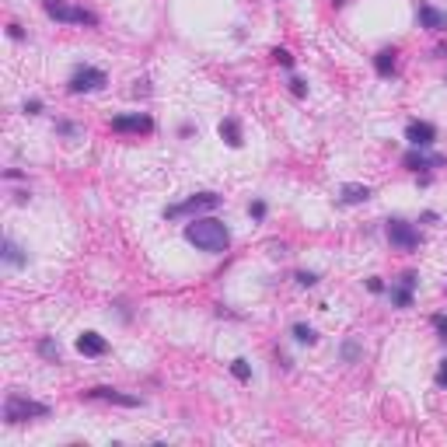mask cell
Segmentation results:
<instances>
[{"instance_id":"ba28073f","label":"cell","mask_w":447,"mask_h":447,"mask_svg":"<svg viewBox=\"0 0 447 447\" xmlns=\"http://www.w3.org/2000/svg\"><path fill=\"white\" fill-rule=\"evenodd\" d=\"M112 129L116 133H151L154 129V119L147 112H129V116H116L112 119Z\"/></svg>"},{"instance_id":"8fae6325","label":"cell","mask_w":447,"mask_h":447,"mask_svg":"<svg viewBox=\"0 0 447 447\" xmlns=\"http://www.w3.org/2000/svg\"><path fill=\"white\" fill-rule=\"evenodd\" d=\"M87 399H102V402H116V406H126V409H136L140 406V399L136 395H122L116 388H91V392H84Z\"/></svg>"},{"instance_id":"603a6c76","label":"cell","mask_w":447,"mask_h":447,"mask_svg":"<svg viewBox=\"0 0 447 447\" xmlns=\"http://www.w3.org/2000/svg\"><path fill=\"white\" fill-rule=\"evenodd\" d=\"M273 56H276V63H280V67H286V70L293 67V56H290L286 49H273Z\"/></svg>"},{"instance_id":"e0dca14e","label":"cell","mask_w":447,"mask_h":447,"mask_svg":"<svg viewBox=\"0 0 447 447\" xmlns=\"http://www.w3.org/2000/svg\"><path fill=\"white\" fill-rule=\"evenodd\" d=\"M220 136L227 147H242V122L238 119H220Z\"/></svg>"},{"instance_id":"ac0fdd59","label":"cell","mask_w":447,"mask_h":447,"mask_svg":"<svg viewBox=\"0 0 447 447\" xmlns=\"http://www.w3.org/2000/svg\"><path fill=\"white\" fill-rule=\"evenodd\" d=\"M293 339L304 343V346H315V343H318V332L311 325H304V322H297V325H293Z\"/></svg>"},{"instance_id":"9c48e42d","label":"cell","mask_w":447,"mask_h":447,"mask_svg":"<svg viewBox=\"0 0 447 447\" xmlns=\"http://www.w3.org/2000/svg\"><path fill=\"white\" fill-rule=\"evenodd\" d=\"M416 284H419V276H416V273H402V276H399V284L388 290L392 304H395V308H412V290H416Z\"/></svg>"},{"instance_id":"d6986e66","label":"cell","mask_w":447,"mask_h":447,"mask_svg":"<svg viewBox=\"0 0 447 447\" xmlns=\"http://www.w3.org/2000/svg\"><path fill=\"white\" fill-rule=\"evenodd\" d=\"M39 353L45 357V360H53V364H60V346L53 343V339H42L39 343Z\"/></svg>"},{"instance_id":"44dd1931","label":"cell","mask_w":447,"mask_h":447,"mask_svg":"<svg viewBox=\"0 0 447 447\" xmlns=\"http://www.w3.org/2000/svg\"><path fill=\"white\" fill-rule=\"evenodd\" d=\"M231 370H235V377H238V381H248V377H252V367H248L244 357H238V360L231 364Z\"/></svg>"},{"instance_id":"9a60e30c","label":"cell","mask_w":447,"mask_h":447,"mask_svg":"<svg viewBox=\"0 0 447 447\" xmlns=\"http://www.w3.org/2000/svg\"><path fill=\"white\" fill-rule=\"evenodd\" d=\"M395 63H399V53H395V49H381V53L374 56V67H377L381 77H392V74H395Z\"/></svg>"},{"instance_id":"52a82bcc","label":"cell","mask_w":447,"mask_h":447,"mask_svg":"<svg viewBox=\"0 0 447 447\" xmlns=\"http://www.w3.org/2000/svg\"><path fill=\"white\" fill-rule=\"evenodd\" d=\"M409 171H430V168H447L444 154H426V147H412L406 158H402Z\"/></svg>"},{"instance_id":"7c38bea8","label":"cell","mask_w":447,"mask_h":447,"mask_svg":"<svg viewBox=\"0 0 447 447\" xmlns=\"http://www.w3.org/2000/svg\"><path fill=\"white\" fill-rule=\"evenodd\" d=\"M77 350H81L84 357H105V353H109V343H105V335H98V332H84V335H77Z\"/></svg>"},{"instance_id":"277c9868","label":"cell","mask_w":447,"mask_h":447,"mask_svg":"<svg viewBox=\"0 0 447 447\" xmlns=\"http://www.w3.org/2000/svg\"><path fill=\"white\" fill-rule=\"evenodd\" d=\"M224 196H217V193H196L193 200H185V203L178 206H168L164 210V220H178V217H189V213H200V210H217Z\"/></svg>"},{"instance_id":"8992f818","label":"cell","mask_w":447,"mask_h":447,"mask_svg":"<svg viewBox=\"0 0 447 447\" xmlns=\"http://www.w3.org/2000/svg\"><path fill=\"white\" fill-rule=\"evenodd\" d=\"M388 242L399 252H412V248H419V231L406 220H388Z\"/></svg>"},{"instance_id":"4dcf8cb0","label":"cell","mask_w":447,"mask_h":447,"mask_svg":"<svg viewBox=\"0 0 447 447\" xmlns=\"http://www.w3.org/2000/svg\"><path fill=\"white\" fill-rule=\"evenodd\" d=\"M7 36H11V39H25V32H21L18 25H11V28H7Z\"/></svg>"},{"instance_id":"cb8c5ba5","label":"cell","mask_w":447,"mask_h":447,"mask_svg":"<svg viewBox=\"0 0 447 447\" xmlns=\"http://www.w3.org/2000/svg\"><path fill=\"white\" fill-rule=\"evenodd\" d=\"M290 91H293L297 98H304V95H308V84L301 81V77H293V81H290Z\"/></svg>"},{"instance_id":"7a4b0ae2","label":"cell","mask_w":447,"mask_h":447,"mask_svg":"<svg viewBox=\"0 0 447 447\" xmlns=\"http://www.w3.org/2000/svg\"><path fill=\"white\" fill-rule=\"evenodd\" d=\"M45 416H49V406L21 395V392H11L4 399V423L7 426H18V423H28V419H45Z\"/></svg>"},{"instance_id":"30bf717a","label":"cell","mask_w":447,"mask_h":447,"mask_svg":"<svg viewBox=\"0 0 447 447\" xmlns=\"http://www.w3.org/2000/svg\"><path fill=\"white\" fill-rule=\"evenodd\" d=\"M406 140L412 147H430L437 140V126L433 122H423V119H412L406 126Z\"/></svg>"},{"instance_id":"484cf974","label":"cell","mask_w":447,"mask_h":447,"mask_svg":"<svg viewBox=\"0 0 447 447\" xmlns=\"http://www.w3.org/2000/svg\"><path fill=\"white\" fill-rule=\"evenodd\" d=\"M297 284H301V286H315V284H318V276H315V273H297Z\"/></svg>"},{"instance_id":"5bb4252c","label":"cell","mask_w":447,"mask_h":447,"mask_svg":"<svg viewBox=\"0 0 447 447\" xmlns=\"http://www.w3.org/2000/svg\"><path fill=\"white\" fill-rule=\"evenodd\" d=\"M370 196H374V193H370V189H367V185H357V182H346V185H343V189H339V200H343V203H346V206L367 203V200H370Z\"/></svg>"},{"instance_id":"7402d4cb","label":"cell","mask_w":447,"mask_h":447,"mask_svg":"<svg viewBox=\"0 0 447 447\" xmlns=\"http://www.w3.org/2000/svg\"><path fill=\"white\" fill-rule=\"evenodd\" d=\"M430 322H433V328H437V335L447 343V315H433Z\"/></svg>"},{"instance_id":"83f0119b","label":"cell","mask_w":447,"mask_h":447,"mask_svg":"<svg viewBox=\"0 0 447 447\" xmlns=\"http://www.w3.org/2000/svg\"><path fill=\"white\" fill-rule=\"evenodd\" d=\"M56 129H60L63 136H74V133H77V126H74V122H56Z\"/></svg>"},{"instance_id":"4fadbf2b","label":"cell","mask_w":447,"mask_h":447,"mask_svg":"<svg viewBox=\"0 0 447 447\" xmlns=\"http://www.w3.org/2000/svg\"><path fill=\"white\" fill-rule=\"evenodd\" d=\"M419 25L430 28V32H447V11H437L433 4H423L419 7Z\"/></svg>"},{"instance_id":"5b68a950","label":"cell","mask_w":447,"mask_h":447,"mask_svg":"<svg viewBox=\"0 0 447 447\" xmlns=\"http://www.w3.org/2000/svg\"><path fill=\"white\" fill-rule=\"evenodd\" d=\"M105 84H109L105 70H98V67H77V70L70 74V95H87V91H102Z\"/></svg>"},{"instance_id":"2e32d148","label":"cell","mask_w":447,"mask_h":447,"mask_svg":"<svg viewBox=\"0 0 447 447\" xmlns=\"http://www.w3.org/2000/svg\"><path fill=\"white\" fill-rule=\"evenodd\" d=\"M4 262H7L11 269H21V266L28 262V255L14 244V238H4Z\"/></svg>"},{"instance_id":"ffe728a7","label":"cell","mask_w":447,"mask_h":447,"mask_svg":"<svg viewBox=\"0 0 447 447\" xmlns=\"http://www.w3.org/2000/svg\"><path fill=\"white\" fill-rule=\"evenodd\" d=\"M357 357H360V343H357V339H346V343H343V360L353 364Z\"/></svg>"},{"instance_id":"f546056e","label":"cell","mask_w":447,"mask_h":447,"mask_svg":"<svg viewBox=\"0 0 447 447\" xmlns=\"http://www.w3.org/2000/svg\"><path fill=\"white\" fill-rule=\"evenodd\" d=\"M437 384H441V388H447V360L441 364V370H437Z\"/></svg>"},{"instance_id":"d4e9b609","label":"cell","mask_w":447,"mask_h":447,"mask_svg":"<svg viewBox=\"0 0 447 447\" xmlns=\"http://www.w3.org/2000/svg\"><path fill=\"white\" fill-rule=\"evenodd\" d=\"M248 213H252L255 220H262V217H266V203H262V200H255V203L248 206Z\"/></svg>"},{"instance_id":"f1b7e54d","label":"cell","mask_w":447,"mask_h":447,"mask_svg":"<svg viewBox=\"0 0 447 447\" xmlns=\"http://www.w3.org/2000/svg\"><path fill=\"white\" fill-rule=\"evenodd\" d=\"M367 290H370V293H381V290H384V284H381L377 276H370V280H367Z\"/></svg>"},{"instance_id":"4316f807","label":"cell","mask_w":447,"mask_h":447,"mask_svg":"<svg viewBox=\"0 0 447 447\" xmlns=\"http://www.w3.org/2000/svg\"><path fill=\"white\" fill-rule=\"evenodd\" d=\"M25 112H28V116H39V112H42V102H39V98L25 102Z\"/></svg>"},{"instance_id":"6da1fadb","label":"cell","mask_w":447,"mask_h":447,"mask_svg":"<svg viewBox=\"0 0 447 447\" xmlns=\"http://www.w3.org/2000/svg\"><path fill=\"white\" fill-rule=\"evenodd\" d=\"M185 242L196 244L200 252L220 255V252H227V244H231V231H227V224L217 220V217H196V220L185 224Z\"/></svg>"},{"instance_id":"3957f363","label":"cell","mask_w":447,"mask_h":447,"mask_svg":"<svg viewBox=\"0 0 447 447\" xmlns=\"http://www.w3.org/2000/svg\"><path fill=\"white\" fill-rule=\"evenodd\" d=\"M42 7H45V14H49L53 21H60V25H87V28L98 25V14H95V11L77 7V4H67V0H42Z\"/></svg>"}]
</instances>
